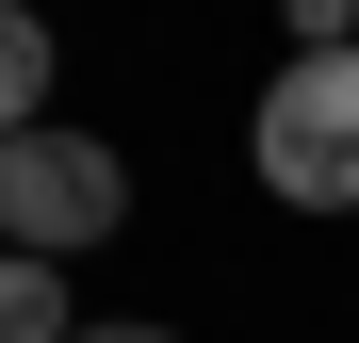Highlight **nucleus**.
Instances as JSON below:
<instances>
[{"mask_svg":"<svg viewBox=\"0 0 359 343\" xmlns=\"http://www.w3.org/2000/svg\"><path fill=\"white\" fill-rule=\"evenodd\" d=\"M0 343H82V311H66V262H17V246H0Z\"/></svg>","mask_w":359,"mask_h":343,"instance_id":"4","label":"nucleus"},{"mask_svg":"<svg viewBox=\"0 0 359 343\" xmlns=\"http://www.w3.org/2000/svg\"><path fill=\"white\" fill-rule=\"evenodd\" d=\"M49 66H66L49 17H33V0H0V131H33V114H49Z\"/></svg>","mask_w":359,"mask_h":343,"instance_id":"3","label":"nucleus"},{"mask_svg":"<svg viewBox=\"0 0 359 343\" xmlns=\"http://www.w3.org/2000/svg\"><path fill=\"white\" fill-rule=\"evenodd\" d=\"M131 229V163H114L98 131H66V114H33V131H0V246L17 262H82Z\"/></svg>","mask_w":359,"mask_h":343,"instance_id":"2","label":"nucleus"},{"mask_svg":"<svg viewBox=\"0 0 359 343\" xmlns=\"http://www.w3.org/2000/svg\"><path fill=\"white\" fill-rule=\"evenodd\" d=\"M294 17V49H359V0H278Z\"/></svg>","mask_w":359,"mask_h":343,"instance_id":"5","label":"nucleus"},{"mask_svg":"<svg viewBox=\"0 0 359 343\" xmlns=\"http://www.w3.org/2000/svg\"><path fill=\"white\" fill-rule=\"evenodd\" d=\"M245 163L278 213H359V49H294L245 114Z\"/></svg>","mask_w":359,"mask_h":343,"instance_id":"1","label":"nucleus"},{"mask_svg":"<svg viewBox=\"0 0 359 343\" xmlns=\"http://www.w3.org/2000/svg\"><path fill=\"white\" fill-rule=\"evenodd\" d=\"M82 343H180V327H147V311H131V327H82Z\"/></svg>","mask_w":359,"mask_h":343,"instance_id":"6","label":"nucleus"}]
</instances>
